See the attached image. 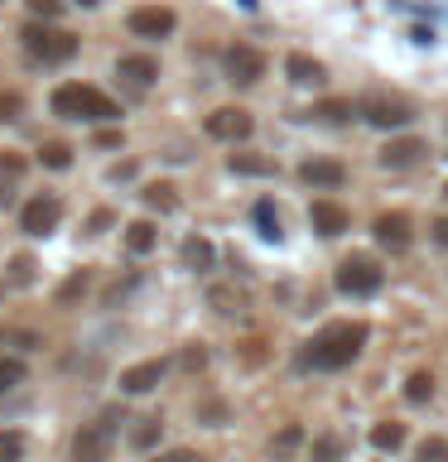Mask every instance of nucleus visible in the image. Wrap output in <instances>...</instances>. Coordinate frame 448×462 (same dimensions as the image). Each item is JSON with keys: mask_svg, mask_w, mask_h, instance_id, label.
Instances as JSON below:
<instances>
[{"mask_svg": "<svg viewBox=\"0 0 448 462\" xmlns=\"http://www.w3.org/2000/svg\"><path fill=\"white\" fill-rule=\"evenodd\" d=\"M202 361H208V352H202V346H193V352H188V356H183V371H198V366H202Z\"/></svg>", "mask_w": 448, "mask_h": 462, "instance_id": "43", "label": "nucleus"}, {"mask_svg": "<svg viewBox=\"0 0 448 462\" xmlns=\"http://www.w3.org/2000/svg\"><path fill=\"white\" fill-rule=\"evenodd\" d=\"M425 154H429V144L415 140V135H410V140H390L386 150H381V164H386V169H410V164H419Z\"/></svg>", "mask_w": 448, "mask_h": 462, "instance_id": "14", "label": "nucleus"}, {"mask_svg": "<svg viewBox=\"0 0 448 462\" xmlns=\"http://www.w3.org/2000/svg\"><path fill=\"white\" fill-rule=\"evenodd\" d=\"M159 433H164V424H159V419H140V424L130 429V448H135V453H145V448L159 443Z\"/></svg>", "mask_w": 448, "mask_h": 462, "instance_id": "23", "label": "nucleus"}, {"mask_svg": "<svg viewBox=\"0 0 448 462\" xmlns=\"http://www.w3.org/2000/svg\"><path fill=\"white\" fill-rule=\"evenodd\" d=\"M241 5H246V10H256V0H241Z\"/></svg>", "mask_w": 448, "mask_h": 462, "instance_id": "46", "label": "nucleus"}, {"mask_svg": "<svg viewBox=\"0 0 448 462\" xmlns=\"http://www.w3.org/2000/svg\"><path fill=\"white\" fill-rule=\"evenodd\" d=\"M72 5H97V0H72Z\"/></svg>", "mask_w": 448, "mask_h": 462, "instance_id": "45", "label": "nucleus"}, {"mask_svg": "<svg viewBox=\"0 0 448 462\" xmlns=\"http://www.w3.org/2000/svg\"><path fill=\"white\" fill-rule=\"evenodd\" d=\"M361 121L376 125V130H396V125H410L415 111L405 106L400 97H367L361 101Z\"/></svg>", "mask_w": 448, "mask_h": 462, "instance_id": "7", "label": "nucleus"}, {"mask_svg": "<svg viewBox=\"0 0 448 462\" xmlns=\"http://www.w3.org/2000/svg\"><path fill=\"white\" fill-rule=\"evenodd\" d=\"M361 346H367V328L361 323H332V328H323L309 346H303V366H313V371L352 366V361L361 356Z\"/></svg>", "mask_w": 448, "mask_h": 462, "instance_id": "1", "label": "nucleus"}, {"mask_svg": "<svg viewBox=\"0 0 448 462\" xmlns=\"http://www.w3.org/2000/svg\"><path fill=\"white\" fill-rule=\"evenodd\" d=\"M241 361H256V366H260V361H266V342H246L241 346Z\"/></svg>", "mask_w": 448, "mask_h": 462, "instance_id": "41", "label": "nucleus"}, {"mask_svg": "<svg viewBox=\"0 0 448 462\" xmlns=\"http://www.w3.org/2000/svg\"><path fill=\"white\" fill-rule=\"evenodd\" d=\"M29 10L39 14V20H58V14H63V0H24Z\"/></svg>", "mask_w": 448, "mask_h": 462, "instance_id": "36", "label": "nucleus"}, {"mask_svg": "<svg viewBox=\"0 0 448 462\" xmlns=\"http://www.w3.org/2000/svg\"><path fill=\"white\" fill-rule=\"evenodd\" d=\"M313 116H318L323 125H347V121H352V106L332 97V101H318V106H313Z\"/></svg>", "mask_w": 448, "mask_h": 462, "instance_id": "24", "label": "nucleus"}, {"mask_svg": "<svg viewBox=\"0 0 448 462\" xmlns=\"http://www.w3.org/2000/svg\"><path fill=\"white\" fill-rule=\"evenodd\" d=\"M309 217H313L318 236H342V231H347V212L338 208V202H328V198H318Z\"/></svg>", "mask_w": 448, "mask_h": 462, "instance_id": "17", "label": "nucleus"}, {"mask_svg": "<svg viewBox=\"0 0 448 462\" xmlns=\"http://www.w3.org/2000/svg\"><path fill=\"white\" fill-rule=\"evenodd\" d=\"M20 116V97L14 92H0V121H14Z\"/></svg>", "mask_w": 448, "mask_h": 462, "instance_id": "39", "label": "nucleus"}, {"mask_svg": "<svg viewBox=\"0 0 448 462\" xmlns=\"http://www.w3.org/2000/svg\"><path fill=\"white\" fill-rule=\"evenodd\" d=\"M126 245H130L135 255L154 251V226H150V222H130V226H126Z\"/></svg>", "mask_w": 448, "mask_h": 462, "instance_id": "25", "label": "nucleus"}, {"mask_svg": "<svg viewBox=\"0 0 448 462\" xmlns=\"http://www.w3.org/2000/svg\"><path fill=\"white\" fill-rule=\"evenodd\" d=\"M183 260H188L193 270H212V265H217V251H212L202 236H188V241H183Z\"/></svg>", "mask_w": 448, "mask_h": 462, "instance_id": "22", "label": "nucleus"}, {"mask_svg": "<svg viewBox=\"0 0 448 462\" xmlns=\"http://www.w3.org/2000/svg\"><path fill=\"white\" fill-rule=\"evenodd\" d=\"M39 164H43V169H68V164H72V150H68L63 140H49V144L39 150Z\"/></svg>", "mask_w": 448, "mask_h": 462, "instance_id": "26", "label": "nucleus"}, {"mask_svg": "<svg viewBox=\"0 0 448 462\" xmlns=\"http://www.w3.org/2000/svg\"><path fill=\"white\" fill-rule=\"evenodd\" d=\"M198 414H202V424H212V429H217V424H227V404H222V400H202V404H198Z\"/></svg>", "mask_w": 448, "mask_h": 462, "instance_id": "34", "label": "nucleus"}, {"mask_svg": "<svg viewBox=\"0 0 448 462\" xmlns=\"http://www.w3.org/2000/svg\"><path fill=\"white\" fill-rule=\"evenodd\" d=\"M299 448H303V429H299V424H285V429L270 439V462H289Z\"/></svg>", "mask_w": 448, "mask_h": 462, "instance_id": "18", "label": "nucleus"}, {"mask_svg": "<svg viewBox=\"0 0 448 462\" xmlns=\"http://www.w3.org/2000/svg\"><path fill=\"white\" fill-rule=\"evenodd\" d=\"M14 385H24V361H14V356H0V395Z\"/></svg>", "mask_w": 448, "mask_h": 462, "instance_id": "29", "label": "nucleus"}, {"mask_svg": "<svg viewBox=\"0 0 448 462\" xmlns=\"http://www.w3.org/2000/svg\"><path fill=\"white\" fill-rule=\"evenodd\" d=\"M208 303L217 313H227V318H237L241 309H246V289L241 284H217L212 294H208Z\"/></svg>", "mask_w": 448, "mask_h": 462, "instance_id": "19", "label": "nucleus"}, {"mask_svg": "<svg viewBox=\"0 0 448 462\" xmlns=\"http://www.w3.org/2000/svg\"><path fill=\"white\" fill-rule=\"evenodd\" d=\"M97 150H121V130H116V125H97Z\"/></svg>", "mask_w": 448, "mask_h": 462, "instance_id": "37", "label": "nucleus"}, {"mask_svg": "<svg viewBox=\"0 0 448 462\" xmlns=\"http://www.w3.org/2000/svg\"><path fill=\"white\" fill-rule=\"evenodd\" d=\"M256 217H260V226H266V236H270V241L280 236V231H275V212H270V202H260V208H256Z\"/></svg>", "mask_w": 448, "mask_h": 462, "instance_id": "40", "label": "nucleus"}, {"mask_svg": "<svg viewBox=\"0 0 448 462\" xmlns=\"http://www.w3.org/2000/svg\"><path fill=\"white\" fill-rule=\"evenodd\" d=\"M20 43H24V53L34 58V63H68V58L78 53V34L53 29L49 20L24 24V29H20Z\"/></svg>", "mask_w": 448, "mask_h": 462, "instance_id": "3", "label": "nucleus"}, {"mask_svg": "<svg viewBox=\"0 0 448 462\" xmlns=\"http://www.w3.org/2000/svg\"><path fill=\"white\" fill-rule=\"evenodd\" d=\"M222 68H227V82L256 87V82H260V72H266V58H260L251 43H231L227 58H222Z\"/></svg>", "mask_w": 448, "mask_h": 462, "instance_id": "8", "label": "nucleus"}, {"mask_svg": "<svg viewBox=\"0 0 448 462\" xmlns=\"http://www.w3.org/2000/svg\"><path fill=\"white\" fill-rule=\"evenodd\" d=\"M434 241H439L443 251H448V217H439V222H434Z\"/></svg>", "mask_w": 448, "mask_h": 462, "instance_id": "44", "label": "nucleus"}, {"mask_svg": "<svg viewBox=\"0 0 448 462\" xmlns=\"http://www.w3.org/2000/svg\"><path fill=\"white\" fill-rule=\"evenodd\" d=\"M285 72H289V82H294V87H318V82L328 78L323 63H318V58H309V53H289V58H285Z\"/></svg>", "mask_w": 448, "mask_h": 462, "instance_id": "15", "label": "nucleus"}, {"mask_svg": "<svg viewBox=\"0 0 448 462\" xmlns=\"http://www.w3.org/2000/svg\"><path fill=\"white\" fill-rule=\"evenodd\" d=\"M299 179L313 183V188H338L347 179V169L338 164V159H303L299 164Z\"/></svg>", "mask_w": 448, "mask_h": 462, "instance_id": "13", "label": "nucleus"}, {"mask_svg": "<svg viewBox=\"0 0 448 462\" xmlns=\"http://www.w3.org/2000/svg\"><path fill=\"white\" fill-rule=\"evenodd\" d=\"M154 462H202V453H188V448H179V453H164V457H154Z\"/></svg>", "mask_w": 448, "mask_h": 462, "instance_id": "42", "label": "nucleus"}, {"mask_svg": "<svg viewBox=\"0 0 448 462\" xmlns=\"http://www.w3.org/2000/svg\"><path fill=\"white\" fill-rule=\"evenodd\" d=\"M58 212H63V208H58V198H53V193H34V198H29L24 208H20L24 236H49V231L58 226Z\"/></svg>", "mask_w": 448, "mask_h": 462, "instance_id": "9", "label": "nucleus"}, {"mask_svg": "<svg viewBox=\"0 0 448 462\" xmlns=\"http://www.w3.org/2000/svg\"><path fill=\"white\" fill-rule=\"evenodd\" d=\"M419 462H448V439H425L419 443Z\"/></svg>", "mask_w": 448, "mask_h": 462, "instance_id": "32", "label": "nucleus"}, {"mask_svg": "<svg viewBox=\"0 0 448 462\" xmlns=\"http://www.w3.org/2000/svg\"><path fill=\"white\" fill-rule=\"evenodd\" d=\"M111 443H116V414H101V419L78 429V439H72V462H107Z\"/></svg>", "mask_w": 448, "mask_h": 462, "instance_id": "4", "label": "nucleus"}, {"mask_svg": "<svg viewBox=\"0 0 448 462\" xmlns=\"http://www.w3.org/2000/svg\"><path fill=\"white\" fill-rule=\"evenodd\" d=\"M338 289H342V294H352V299L376 294V289H381V265L367 260V255H347L342 270H338Z\"/></svg>", "mask_w": 448, "mask_h": 462, "instance_id": "5", "label": "nucleus"}, {"mask_svg": "<svg viewBox=\"0 0 448 462\" xmlns=\"http://www.w3.org/2000/svg\"><path fill=\"white\" fill-rule=\"evenodd\" d=\"M111 222H116L111 208H97L92 217H87V236H97V231H101V226H111Z\"/></svg>", "mask_w": 448, "mask_h": 462, "instance_id": "38", "label": "nucleus"}, {"mask_svg": "<svg viewBox=\"0 0 448 462\" xmlns=\"http://www.w3.org/2000/svg\"><path fill=\"white\" fill-rule=\"evenodd\" d=\"M49 106H53V116H68V121H116V116H121L111 97H101L97 87H87V82L58 87L49 97Z\"/></svg>", "mask_w": 448, "mask_h": 462, "instance_id": "2", "label": "nucleus"}, {"mask_svg": "<svg viewBox=\"0 0 448 462\" xmlns=\"http://www.w3.org/2000/svg\"><path fill=\"white\" fill-rule=\"evenodd\" d=\"M338 457H342V439H332V433H328V439L313 443V462H338Z\"/></svg>", "mask_w": 448, "mask_h": 462, "instance_id": "31", "label": "nucleus"}, {"mask_svg": "<svg viewBox=\"0 0 448 462\" xmlns=\"http://www.w3.org/2000/svg\"><path fill=\"white\" fill-rule=\"evenodd\" d=\"M410 236H415L410 212H381V217H376V241H381L386 251H405Z\"/></svg>", "mask_w": 448, "mask_h": 462, "instance_id": "11", "label": "nucleus"}, {"mask_svg": "<svg viewBox=\"0 0 448 462\" xmlns=\"http://www.w3.org/2000/svg\"><path fill=\"white\" fill-rule=\"evenodd\" d=\"M434 395V375L429 371H415L410 381H405V400H415V404H425Z\"/></svg>", "mask_w": 448, "mask_h": 462, "instance_id": "28", "label": "nucleus"}, {"mask_svg": "<svg viewBox=\"0 0 448 462\" xmlns=\"http://www.w3.org/2000/svg\"><path fill=\"white\" fill-rule=\"evenodd\" d=\"M34 270H39V265H34L29 255H14V260H10V280H14V284H29V280H34Z\"/></svg>", "mask_w": 448, "mask_h": 462, "instance_id": "35", "label": "nucleus"}, {"mask_svg": "<svg viewBox=\"0 0 448 462\" xmlns=\"http://www.w3.org/2000/svg\"><path fill=\"white\" fill-rule=\"evenodd\" d=\"M371 443L381 448V453H396V448L405 443V429H400V424H376V429H371Z\"/></svg>", "mask_w": 448, "mask_h": 462, "instance_id": "27", "label": "nucleus"}, {"mask_svg": "<svg viewBox=\"0 0 448 462\" xmlns=\"http://www.w3.org/2000/svg\"><path fill=\"white\" fill-rule=\"evenodd\" d=\"M231 173H260V179H275L280 164L266 159V154H231Z\"/></svg>", "mask_w": 448, "mask_h": 462, "instance_id": "20", "label": "nucleus"}, {"mask_svg": "<svg viewBox=\"0 0 448 462\" xmlns=\"http://www.w3.org/2000/svg\"><path fill=\"white\" fill-rule=\"evenodd\" d=\"M130 34H140V39H169L173 34V14L164 5H145V10H130Z\"/></svg>", "mask_w": 448, "mask_h": 462, "instance_id": "10", "label": "nucleus"}, {"mask_svg": "<svg viewBox=\"0 0 448 462\" xmlns=\"http://www.w3.org/2000/svg\"><path fill=\"white\" fill-rule=\"evenodd\" d=\"M145 202H150L154 212H173V208H179V193H173V183L154 179V183H145Z\"/></svg>", "mask_w": 448, "mask_h": 462, "instance_id": "21", "label": "nucleus"}, {"mask_svg": "<svg viewBox=\"0 0 448 462\" xmlns=\"http://www.w3.org/2000/svg\"><path fill=\"white\" fill-rule=\"evenodd\" d=\"M251 111H241V106H217L208 121H202V130H208L212 140H227V144H241L246 135H251Z\"/></svg>", "mask_w": 448, "mask_h": 462, "instance_id": "6", "label": "nucleus"}, {"mask_svg": "<svg viewBox=\"0 0 448 462\" xmlns=\"http://www.w3.org/2000/svg\"><path fill=\"white\" fill-rule=\"evenodd\" d=\"M24 457V439L10 429H0V462H20Z\"/></svg>", "mask_w": 448, "mask_h": 462, "instance_id": "30", "label": "nucleus"}, {"mask_svg": "<svg viewBox=\"0 0 448 462\" xmlns=\"http://www.w3.org/2000/svg\"><path fill=\"white\" fill-rule=\"evenodd\" d=\"M443 193H448V183H443Z\"/></svg>", "mask_w": 448, "mask_h": 462, "instance_id": "47", "label": "nucleus"}, {"mask_svg": "<svg viewBox=\"0 0 448 462\" xmlns=\"http://www.w3.org/2000/svg\"><path fill=\"white\" fill-rule=\"evenodd\" d=\"M164 371H169V361H140V366H130L121 375V390L126 395H150V390L164 381Z\"/></svg>", "mask_w": 448, "mask_h": 462, "instance_id": "12", "label": "nucleus"}, {"mask_svg": "<svg viewBox=\"0 0 448 462\" xmlns=\"http://www.w3.org/2000/svg\"><path fill=\"white\" fill-rule=\"evenodd\" d=\"M87 284H92V274H87V270H78V274H72V280H68L63 289H58V303H72V299H78Z\"/></svg>", "mask_w": 448, "mask_h": 462, "instance_id": "33", "label": "nucleus"}, {"mask_svg": "<svg viewBox=\"0 0 448 462\" xmlns=\"http://www.w3.org/2000/svg\"><path fill=\"white\" fill-rule=\"evenodd\" d=\"M116 72H121L130 87H150L159 78V63H154V58H145V53H126L121 63H116Z\"/></svg>", "mask_w": 448, "mask_h": 462, "instance_id": "16", "label": "nucleus"}]
</instances>
